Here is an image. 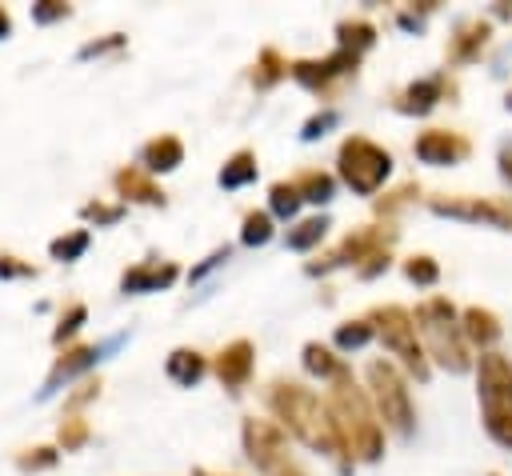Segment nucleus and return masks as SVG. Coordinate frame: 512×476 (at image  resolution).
I'll return each mask as SVG.
<instances>
[{"mask_svg":"<svg viewBox=\"0 0 512 476\" xmlns=\"http://www.w3.org/2000/svg\"><path fill=\"white\" fill-rule=\"evenodd\" d=\"M268 404L276 408L280 428H292L304 444H312V448H320L328 456H340V460L348 456V448H344V440H340V432H336V424L328 416V404H320V396H312L304 384L276 380L272 392H268Z\"/></svg>","mask_w":512,"mask_h":476,"instance_id":"obj_1","label":"nucleus"},{"mask_svg":"<svg viewBox=\"0 0 512 476\" xmlns=\"http://www.w3.org/2000/svg\"><path fill=\"white\" fill-rule=\"evenodd\" d=\"M324 404H328V416H332V424H336V432H340L348 456L380 460V452H384V432H380V424L372 420V408H368L364 392L352 384L348 372L336 376L332 396H328Z\"/></svg>","mask_w":512,"mask_h":476,"instance_id":"obj_2","label":"nucleus"},{"mask_svg":"<svg viewBox=\"0 0 512 476\" xmlns=\"http://www.w3.org/2000/svg\"><path fill=\"white\" fill-rule=\"evenodd\" d=\"M476 388H480V416L496 444L512 448V360L504 352H480L476 360Z\"/></svg>","mask_w":512,"mask_h":476,"instance_id":"obj_3","label":"nucleus"},{"mask_svg":"<svg viewBox=\"0 0 512 476\" xmlns=\"http://www.w3.org/2000/svg\"><path fill=\"white\" fill-rule=\"evenodd\" d=\"M412 320H416V328L424 332L428 352L436 356V364H444L448 372H468V368H472L468 340H464V332H460V324H456V308H452V300L432 296V300H424V304L416 308Z\"/></svg>","mask_w":512,"mask_h":476,"instance_id":"obj_4","label":"nucleus"},{"mask_svg":"<svg viewBox=\"0 0 512 476\" xmlns=\"http://www.w3.org/2000/svg\"><path fill=\"white\" fill-rule=\"evenodd\" d=\"M388 172H392V156H388L380 144H372V140H364V136L344 140V148H340V176H344V184H348L352 192L372 196V192L384 184Z\"/></svg>","mask_w":512,"mask_h":476,"instance_id":"obj_5","label":"nucleus"},{"mask_svg":"<svg viewBox=\"0 0 512 476\" xmlns=\"http://www.w3.org/2000/svg\"><path fill=\"white\" fill-rule=\"evenodd\" d=\"M372 320H376L380 340L392 348V356H400V364H404L416 380H424V376H428V360H424V348H420V340H416V320H412L400 304L376 308Z\"/></svg>","mask_w":512,"mask_h":476,"instance_id":"obj_6","label":"nucleus"},{"mask_svg":"<svg viewBox=\"0 0 512 476\" xmlns=\"http://www.w3.org/2000/svg\"><path fill=\"white\" fill-rule=\"evenodd\" d=\"M368 384H372L376 412L384 416V424L396 428L400 436H408L412 432V396H408L404 380L396 376V368L384 364V360H372L368 364Z\"/></svg>","mask_w":512,"mask_h":476,"instance_id":"obj_7","label":"nucleus"},{"mask_svg":"<svg viewBox=\"0 0 512 476\" xmlns=\"http://www.w3.org/2000/svg\"><path fill=\"white\" fill-rule=\"evenodd\" d=\"M432 212L456 220H484L512 232V196H432Z\"/></svg>","mask_w":512,"mask_h":476,"instance_id":"obj_8","label":"nucleus"},{"mask_svg":"<svg viewBox=\"0 0 512 476\" xmlns=\"http://www.w3.org/2000/svg\"><path fill=\"white\" fill-rule=\"evenodd\" d=\"M388 240H392V232H384V228H360V232L344 236L340 248H332L328 260L316 264L312 272H320V268H336V264H360V260L388 264Z\"/></svg>","mask_w":512,"mask_h":476,"instance_id":"obj_9","label":"nucleus"},{"mask_svg":"<svg viewBox=\"0 0 512 476\" xmlns=\"http://www.w3.org/2000/svg\"><path fill=\"white\" fill-rule=\"evenodd\" d=\"M244 448H248V460L256 468H280L288 460V436L276 420H256L248 416L244 420Z\"/></svg>","mask_w":512,"mask_h":476,"instance_id":"obj_10","label":"nucleus"},{"mask_svg":"<svg viewBox=\"0 0 512 476\" xmlns=\"http://www.w3.org/2000/svg\"><path fill=\"white\" fill-rule=\"evenodd\" d=\"M472 152V144L460 136V132H448V128H428L416 136V156L424 164H456Z\"/></svg>","mask_w":512,"mask_h":476,"instance_id":"obj_11","label":"nucleus"},{"mask_svg":"<svg viewBox=\"0 0 512 476\" xmlns=\"http://www.w3.org/2000/svg\"><path fill=\"white\" fill-rule=\"evenodd\" d=\"M216 376H220L228 388H240V384L252 376V344H248V340H232V344L216 356Z\"/></svg>","mask_w":512,"mask_h":476,"instance_id":"obj_12","label":"nucleus"},{"mask_svg":"<svg viewBox=\"0 0 512 476\" xmlns=\"http://www.w3.org/2000/svg\"><path fill=\"white\" fill-rule=\"evenodd\" d=\"M460 332H464V340L468 344H480L484 352L500 340V320H496V312H488V308H464V316H460Z\"/></svg>","mask_w":512,"mask_h":476,"instance_id":"obj_13","label":"nucleus"},{"mask_svg":"<svg viewBox=\"0 0 512 476\" xmlns=\"http://www.w3.org/2000/svg\"><path fill=\"white\" fill-rule=\"evenodd\" d=\"M172 280H176V264H136V268H128L120 276L124 292H156V288H164Z\"/></svg>","mask_w":512,"mask_h":476,"instance_id":"obj_14","label":"nucleus"},{"mask_svg":"<svg viewBox=\"0 0 512 476\" xmlns=\"http://www.w3.org/2000/svg\"><path fill=\"white\" fill-rule=\"evenodd\" d=\"M488 24L484 20H464L460 28H456V36H452V60H472V56H480V48L488 44Z\"/></svg>","mask_w":512,"mask_h":476,"instance_id":"obj_15","label":"nucleus"},{"mask_svg":"<svg viewBox=\"0 0 512 476\" xmlns=\"http://www.w3.org/2000/svg\"><path fill=\"white\" fill-rule=\"evenodd\" d=\"M144 164L152 168V172H168V168H176L180 164V156H184V144L176 140V136H156V140H148L144 144Z\"/></svg>","mask_w":512,"mask_h":476,"instance_id":"obj_16","label":"nucleus"},{"mask_svg":"<svg viewBox=\"0 0 512 476\" xmlns=\"http://www.w3.org/2000/svg\"><path fill=\"white\" fill-rule=\"evenodd\" d=\"M116 188H120L124 196L140 200V204H164V192H160L140 168H120V172H116Z\"/></svg>","mask_w":512,"mask_h":476,"instance_id":"obj_17","label":"nucleus"},{"mask_svg":"<svg viewBox=\"0 0 512 476\" xmlns=\"http://www.w3.org/2000/svg\"><path fill=\"white\" fill-rule=\"evenodd\" d=\"M440 96H444V76L420 80V84H412V88L400 96V112H428Z\"/></svg>","mask_w":512,"mask_h":476,"instance_id":"obj_18","label":"nucleus"},{"mask_svg":"<svg viewBox=\"0 0 512 476\" xmlns=\"http://www.w3.org/2000/svg\"><path fill=\"white\" fill-rule=\"evenodd\" d=\"M96 356H100V352H96L92 344H80V348H72V352H64V356L56 360V368H52V376H48V388H44V392H52V388L60 384V376L68 380V376H76L80 368H88V364H92Z\"/></svg>","mask_w":512,"mask_h":476,"instance_id":"obj_19","label":"nucleus"},{"mask_svg":"<svg viewBox=\"0 0 512 476\" xmlns=\"http://www.w3.org/2000/svg\"><path fill=\"white\" fill-rule=\"evenodd\" d=\"M168 376H172L176 384H196V380L204 376V356H200V352H188V348H176V352L168 356Z\"/></svg>","mask_w":512,"mask_h":476,"instance_id":"obj_20","label":"nucleus"},{"mask_svg":"<svg viewBox=\"0 0 512 476\" xmlns=\"http://www.w3.org/2000/svg\"><path fill=\"white\" fill-rule=\"evenodd\" d=\"M248 180H256V156H252V152H236V156L220 168V184H224V188H240V184H248Z\"/></svg>","mask_w":512,"mask_h":476,"instance_id":"obj_21","label":"nucleus"},{"mask_svg":"<svg viewBox=\"0 0 512 476\" xmlns=\"http://www.w3.org/2000/svg\"><path fill=\"white\" fill-rule=\"evenodd\" d=\"M304 364H308V372H316V376H328V380H336L340 372H348L324 344H304Z\"/></svg>","mask_w":512,"mask_h":476,"instance_id":"obj_22","label":"nucleus"},{"mask_svg":"<svg viewBox=\"0 0 512 476\" xmlns=\"http://www.w3.org/2000/svg\"><path fill=\"white\" fill-rule=\"evenodd\" d=\"M292 184H296L300 200H316V204H324V200L332 196V180H328L324 172H304V176H296Z\"/></svg>","mask_w":512,"mask_h":476,"instance_id":"obj_23","label":"nucleus"},{"mask_svg":"<svg viewBox=\"0 0 512 476\" xmlns=\"http://www.w3.org/2000/svg\"><path fill=\"white\" fill-rule=\"evenodd\" d=\"M324 228H328V220H304V224H296V232H288V248H308V244H316V240L324 236Z\"/></svg>","mask_w":512,"mask_h":476,"instance_id":"obj_24","label":"nucleus"},{"mask_svg":"<svg viewBox=\"0 0 512 476\" xmlns=\"http://www.w3.org/2000/svg\"><path fill=\"white\" fill-rule=\"evenodd\" d=\"M272 236V220L264 212H248L244 216V244H264Z\"/></svg>","mask_w":512,"mask_h":476,"instance_id":"obj_25","label":"nucleus"},{"mask_svg":"<svg viewBox=\"0 0 512 476\" xmlns=\"http://www.w3.org/2000/svg\"><path fill=\"white\" fill-rule=\"evenodd\" d=\"M296 204H300V192H296V184H272V208L280 212V216H292L296 212Z\"/></svg>","mask_w":512,"mask_h":476,"instance_id":"obj_26","label":"nucleus"},{"mask_svg":"<svg viewBox=\"0 0 512 476\" xmlns=\"http://www.w3.org/2000/svg\"><path fill=\"white\" fill-rule=\"evenodd\" d=\"M84 248H88V232H84V228H80V232H72L68 240H64V236H60V240H52V256H60V260H76Z\"/></svg>","mask_w":512,"mask_h":476,"instance_id":"obj_27","label":"nucleus"},{"mask_svg":"<svg viewBox=\"0 0 512 476\" xmlns=\"http://www.w3.org/2000/svg\"><path fill=\"white\" fill-rule=\"evenodd\" d=\"M404 272H408V280H416V284H432V280L440 276V268L432 264V256H412V260L404 264Z\"/></svg>","mask_w":512,"mask_h":476,"instance_id":"obj_28","label":"nucleus"},{"mask_svg":"<svg viewBox=\"0 0 512 476\" xmlns=\"http://www.w3.org/2000/svg\"><path fill=\"white\" fill-rule=\"evenodd\" d=\"M88 440V424L80 420V416H68L64 424H60V444L64 448H76V444H84Z\"/></svg>","mask_w":512,"mask_h":476,"instance_id":"obj_29","label":"nucleus"},{"mask_svg":"<svg viewBox=\"0 0 512 476\" xmlns=\"http://www.w3.org/2000/svg\"><path fill=\"white\" fill-rule=\"evenodd\" d=\"M284 68H288V64H280V56L268 48V52L260 56V76H256V84H272L276 76H284Z\"/></svg>","mask_w":512,"mask_h":476,"instance_id":"obj_30","label":"nucleus"},{"mask_svg":"<svg viewBox=\"0 0 512 476\" xmlns=\"http://www.w3.org/2000/svg\"><path fill=\"white\" fill-rule=\"evenodd\" d=\"M368 336H372V328H368L364 320H356L352 328H340V332H336V344H340V348H356V344H364Z\"/></svg>","mask_w":512,"mask_h":476,"instance_id":"obj_31","label":"nucleus"},{"mask_svg":"<svg viewBox=\"0 0 512 476\" xmlns=\"http://www.w3.org/2000/svg\"><path fill=\"white\" fill-rule=\"evenodd\" d=\"M24 472H36V468H52L56 464V452L52 448H32V456H20L16 460Z\"/></svg>","mask_w":512,"mask_h":476,"instance_id":"obj_32","label":"nucleus"},{"mask_svg":"<svg viewBox=\"0 0 512 476\" xmlns=\"http://www.w3.org/2000/svg\"><path fill=\"white\" fill-rule=\"evenodd\" d=\"M80 320H84V304H72V308H68V316H60V328H56V340H64V336H72V332L80 328Z\"/></svg>","mask_w":512,"mask_h":476,"instance_id":"obj_33","label":"nucleus"},{"mask_svg":"<svg viewBox=\"0 0 512 476\" xmlns=\"http://www.w3.org/2000/svg\"><path fill=\"white\" fill-rule=\"evenodd\" d=\"M84 216L100 224V220H116V216H120V208H108V204H88V208H84Z\"/></svg>","mask_w":512,"mask_h":476,"instance_id":"obj_34","label":"nucleus"},{"mask_svg":"<svg viewBox=\"0 0 512 476\" xmlns=\"http://www.w3.org/2000/svg\"><path fill=\"white\" fill-rule=\"evenodd\" d=\"M0 272L4 276H28L32 264H16V256H0Z\"/></svg>","mask_w":512,"mask_h":476,"instance_id":"obj_35","label":"nucleus"},{"mask_svg":"<svg viewBox=\"0 0 512 476\" xmlns=\"http://www.w3.org/2000/svg\"><path fill=\"white\" fill-rule=\"evenodd\" d=\"M56 16H68V8H64V4H44V8H36V20H56Z\"/></svg>","mask_w":512,"mask_h":476,"instance_id":"obj_36","label":"nucleus"},{"mask_svg":"<svg viewBox=\"0 0 512 476\" xmlns=\"http://www.w3.org/2000/svg\"><path fill=\"white\" fill-rule=\"evenodd\" d=\"M500 176H504V180L512 184V144H508V148L500 152Z\"/></svg>","mask_w":512,"mask_h":476,"instance_id":"obj_37","label":"nucleus"},{"mask_svg":"<svg viewBox=\"0 0 512 476\" xmlns=\"http://www.w3.org/2000/svg\"><path fill=\"white\" fill-rule=\"evenodd\" d=\"M4 32H8V12L0 8V36H4Z\"/></svg>","mask_w":512,"mask_h":476,"instance_id":"obj_38","label":"nucleus"},{"mask_svg":"<svg viewBox=\"0 0 512 476\" xmlns=\"http://www.w3.org/2000/svg\"><path fill=\"white\" fill-rule=\"evenodd\" d=\"M196 476H216V472H208V468H196Z\"/></svg>","mask_w":512,"mask_h":476,"instance_id":"obj_39","label":"nucleus"},{"mask_svg":"<svg viewBox=\"0 0 512 476\" xmlns=\"http://www.w3.org/2000/svg\"><path fill=\"white\" fill-rule=\"evenodd\" d=\"M280 476H304V472H296V468H288V472H280Z\"/></svg>","mask_w":512,"mask_h":476,"instance_id":"obj_40","label":"nucleus"},{"mask_svg":"<svg viewBox=\"0 0 512 476\" xmlns=\"http://www.w3.org/2000/svg\"><path fill=\"white\" fill-rule=\"evenodd\" d=\"M504 104H508V108H512V92H508V100H504Z\"/></svg>","mask_w":512,"mask_h":476,"instance_id":"obj_41","label":"nucleus"}]
</instances>
